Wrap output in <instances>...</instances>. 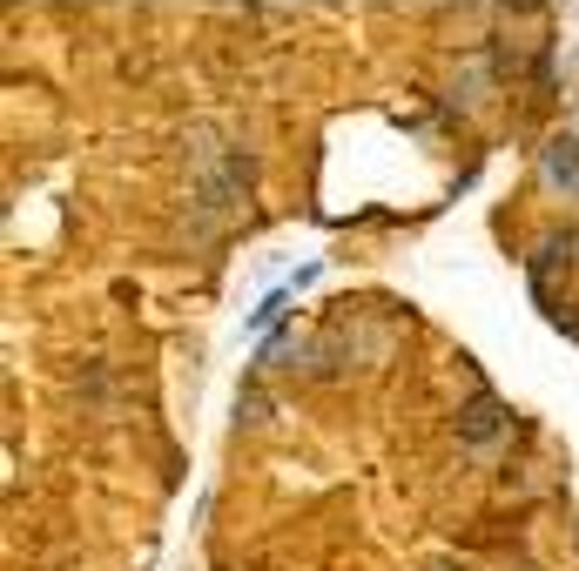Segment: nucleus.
Listing matches in <instances>:
<instances>
[{"label": "nucleus", "mask_w": 579, "mask_h": 571, "mask_svg": "<svg viewBox=\"0 0 579 571\" xmlns=\"http://www.w3.org/2000/svg\"><path fill=\"white\" fill-rule=\"evenodd\" d=\"M546 182L579 195V142H573V135H559V142L546 148Z\"/></svg>", "instance_id": "f257e3e1"}, {"label": "nucleus", "mask_w": 579, "mask_h": 571, "mask_svg": "<svg viewBox=\"0 0 579 571\" xmlns=\"http://www.w3.org/2000/svg\"><path fill=\"white\" fill-rule=\"evenodd\" d=\"M492 430H499V404H485V396H479V404L465 410V437H492Z\"/></svg>", "instance_id": "f03ea898"}]
</instances>
